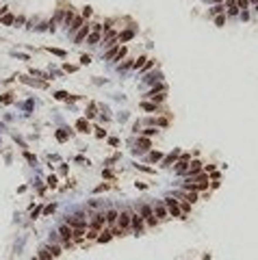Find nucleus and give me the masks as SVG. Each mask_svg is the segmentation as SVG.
Wrapping results in <instances>:
<instances>
[{"instance_id": "nucleus-15", "label": "nucleus", "mask_w": 258, "mask_h": 260, "mask_svg": "<svg viewBox=\"0 0 258 260\" xmlns=\"http://www.w3.org/2000/svg\"><path fill=\"white\" fill-rule=\"evenodd\" d=\"M50 249H41V260H50Z\"/></svg>"}, {"instance_id": "nucleus-30", "label": "nucleus", "mask_w": 258, "mask_h": 260, "mask_svg": "<svg viewBox=\"0 0 258 260\" xmlns=\"http://www.w3.org/2000/svg\"><path fill=\"white\" fill-rule=\"evenodd\" d=\"M2 128H4V126H2V124H0V130H2Z\"/></svg>"}, {"instance_id": "nucleus-23", "label": "nucleus", "mask_w": 258, "mask_h": 260, "mask_svg": "<svg viewBox=\"0 0 258 260\" xmlns=\"http://www.w3.org/2000/svg\"><path fill=\"white\" fill-rule=\"evenodd\" d=\"M186 200H189L191 204H193V202H197V195H195V193H189V197H186Z\"/></svg>"}, {"instance_id": "nucleus-9", "label": "nucleus", "mask_w": 258, "mask_h": 260, "mask_svg": "<svg viewBox=\"0 0 258 260\" xmlns=\"http://www.w3.org/2000/svg\"><path fill=\"white\" fill-rule=\"evenodd\" d=\"M113 232H102V236H98V243H106L108 239H111Z\"/></svg>"}, {"instance_id": "nucleus-29", "label": "nucleus", "mask_w": 258, "mask_h": 260, "mask_svg": "<svg viewBox=\"0 0 258 260\" xmlns=\"http://www.w3.org/2000/svg\"><path fill=\"white\" fill-rule=\"evenodd\" d=\"M239 7H241V9H245V7H247V0H239Z\"/></svg>"}, {"instance_id": "nucleus-3", "label": "nucleus", "mask_w": 258, "mask_h": 260, "mask_svg": "<svg viewBox=\"0 0 258 260\" xmlns=\"http://www.w3.org/2000/svg\"><path fill=\"white\" fill-rule=\"evenodd\" d=\"M141 210H143V217L147 219V223H150V225H154V223H156V219L152 217V210L147 208V206H143V208H141Z\"/></svg>"}, {"instance_id": "nucleus-8", "label": "nucleus", "mask_w": 258, "mask_h": 260, "mask_svg": "<svg viewBox=\"0 0 258 260\" xmlns=\"http://www.w3.org/2000/svg\"><path fill=\"white\" fill-rule=\"evenodd\" d=\"M197 171H200V163H197V160H193V163L189 165V176H191V174H197Z\"/></svg>"}, {"instance_id": "nucleus-22", "label": "nucleus", "mask_w": 258, "mask_h": 260, "mask_svg": "<svg viewBox=\"0 0 258 260\" xmlns=\"http://www.w3.org/2000/svg\"><path fill=\"white\" fill-rule=\"evenodd\" d=\"M65 98H67V93H65V91H59L57 93V100H65Z\"/></svg>"}, {"instance_id": "nucleus-21", "label": "nucleus", "mask_w": 258, "mask_h": 260, "mask_svg": "<svg viewBox=\"0 0 258 260\" xmlns=\"http://www.w3.org/2000/svg\"><path fill=\"white\" fill-rule=\"evenodd\" d=\"M87 236H89V239H96V236H98V228H91V230H89V234H87Z\"/></svg>"}, {"instance_id": "nucleus-14", "label": "nucleus", "mask_w": 258, "mask_h": 260, "mask_svg": "<svg viewBox=\"0 0 258 260\" xmlns=\"http://www.w3.org/2000/svg\"><path fill=\"white\" fill-rule=\"evenodd\" d=\"M0 102H2V104H11V102H13V98H11L9 93H7V96H2V98H0Z\"/></svg>"}, {"instance_id": "nucleus-4", "label": "nucleus", "mask_w": 258, "mask_h": 260, "mask_svg": "<svg viewBox=\"0 0 258 260\" xmlns=\"http://www.w3.org/2000/svg\"><path fill=\"white\" fill-rule=\"evenodd\" d=\"M154 213H156V217H158V219H165V217H167V210H165V206H163V204H156Z\"/></svg>"}, {"instance_id": "nucleus-11", "label": "nucleus", "mask_w": 258, "mask_h": 260, "mask_svg": "<svg viewBox=\"0 0 258 260\" xmlns=\"http://www.w3.org/2000/svg\"><path fill=\"white\" fill-rule=\"evenodd\" d=\"M130 37H133V30H126V33H122V35H119V39H122V41H128Z\"/></svg>"}, {"instance_id": "nucleus-19", "label": "nucleus", "mask_w": 258, "mask_h": 260, "mask_svg": "<svg viewBox=\"0 0 258 260\" xmlns=\"http://www.w3.org/2000/svg\"><path fill=\"white\" fill-rule=\"evenodd\" d=\"M57 139H59V141H65V139H67V135H65L63 130H59V132H57Z\"/></svg>"}, {"instance_id": "nucleus-2", "label": "nucleus", "mask_w": 258, "mask_h": 260, "mask_svg": "<svg viewBox=\"0 0 258 260\" xmlns=\"http://www.w3.org/2000/svg\"><path fill=\"white\" fill-rule=\"evenodd\" d=\"M167 208H169V213H172L174 217H182V215H180L178 204H176V200H167Z\"/></svg>"}, {"instance_id": "nucleus-27", "label": "nucleus", "mask_w": 258, "mask_h": 260, "mask_svg": "<svg viewBox=\"0 0 258 260\" xmlns=\"http://www.w3.org/2000/svg\"><path fill=\"white\" fill-rule=\"evenodd\" d=\"M43 213H46V215H50V213H54V204H52V206H46V210H43Z\"/></svg>"}, {"instance_id": "nucleus-5", "label": "nucleus", "mask_w": 258, "mask_h": 260, "mask_svg": "<svg viewBox=\"0 0 258 260\" xmlns=\"http://www.w3.org/2000/svg\"><path fill=\"white\" fill-rule=\"evenodd\" d=\"M76 128L80 132H89V124H87V119H78L76 121Z\"/></svg>"}, {"instance_id": "nucleus-18", "label": "nucleus", "mask_w": 258, "mask_h": 260, "mask_svg": "<svg viewBox=\"0 0 258 260\" xmlns=\"http://www.w3.org/2000/svg\"><path fill=\"white\" fill-rule=\"evenodd\" d=\"M178 156V152H174V154H169V156L165 158V165H169V163H174V158Z\"/></svg>"}, {"instance_id": "nucleus-12", "label": "nucleus", "mask_w": 258, "mask_h": 260, "mask_svg": "<svg viewBox=\"0 0 258 260\" xmlns=\"http://www.w3.org/2000/svg\"><path fill=\"white\" fill-rule=\"evenodd\" d=\"M139 147H141V150H147V147H150V141H147V139H139Z\"/></svg>"}, {"instance_id": "nucleus-6", "label": "nucleus", "mask_w": 258, "mask_h": 260, "mask_svg": "<svg viewBox=\"0 0 258 260\" xmlns=\"http://www.w3.org/2000/svg\"><path fill=\"white\" fill-rule=\"evenodd\" d=\"M130 223H133L135 232L139 234V232H141V217H130Z\"/></svg>"}, {"instance_id": "nucleus-28", "label": "nucleus", "mask_w": 258, "mask_h": 260, "mask_svg": "<svg viewBox=\"0 0 258 260\" xmlns=\"http://www.w3.org/2000/svg\"><path fill=\"white\" fill-rule=\"evenodd\" d=\"M143 61H145V57H141V59H137V63H135V67H139V65H143Z\"/></svg>"}, {"instance_id": "nucleus-17", "label": "nucleus", "mask_w": 258, "mask_h": 260, "mask_svg": "<svg viewBox=\"0 0 258 260\" xmlns=\"http://www.w3.org/2000/svg\"><path fill=\"white\" fill-rule=\"evenodd\" d=\"M98 39H100V35H98V33H93V35H89V43H98Z\"/></svg>"}, {"instance_id": "nucleus-25", "label": "nucleus", "mask_w": 258, "mask_h": 260, "mask_svg": "<svg viewBox=\"0 0 258 260\" xmlns=\"http://www.w3.org/2000/svg\"><path fill=\"white\" fill-rule=\"evenodd\" d=\"M145 111H156V104H143Z\"/></svg>"}, {"instance_id": "nucleus-16", "label": "nucleus", "mask_w": 258, "mask_h": 260, "mask_svg": "<svg viewBox=\"0 0 258 260\" xmlns=\"http://www.w3.org/2000/svg\"><path fill=\"white\" fill-rule=\"evenodd\" d=\"M2 24H13V15H4V18H2Z\"/></svg>"}, {"instance_id": "nucleus-1", "label": "nucleus", "mask_w": 258, "mask_h": 260, "mask_svg": "<svg viewBox=\"0 0 258 260\" xmlns=\"http://www.w3.org/2000/svg\"><path fill=\"white\" fill-rule=\"evenodd\" d=\"M130 217H133L130 213H122V215H117V223H119V228H122V230H126V228L130 225Z\"/></svg>"}, {"instance_id": "nucleus-10", "label": "nucleus", "mask_w": 258, "mask_h": 260, "mask_svg": "<svg viewBox=\"0 0 258 260\" xmlns=\"http://www.w3.org/2000/svg\"><path fill=\"white\" fill-rule=\"evenodd\" d=\"M87 33H89V28H87V26H85V28H83V30H80V33H78V35H76V41H83V39H85V37H87Z\"/></svg>"}, {"instance_id": "nucleus-13", "label": "nucleus", "mask_w": 258, "mask_h": 260, "mask_svg": "<svg viewBox=\"0 0 258 260\" xmlns=\"http://www.w3.org/2000/svg\"><path fill=\"white\" fill-rule=\"evenodd\" d=\"M80 22H83V20H80V18H76V20L72 22V26H69V30H76V28L80 26Z\"/></svg>"}, {"instance_id": "nucleus-7", "label": "nucleus", "mask_w": 258, "mask_h": 260, "mask_svg": "<svg viewBox=\"0 0 258 260\" xmlns=\"http://www.w3.org/2000/svg\"><path fill=\"white\" fill-rule=\"evenodd\" d=\"M106 221H108V223H115V221H117V213H115V210H108V213H106Z\"/></svg>"}, {"instance_id": "nucleus-26", "label": "nucleus", "mask_w": 258, "mask_h": 260, "mask_svg": "<svg viewBox=\"0 0 258 260\" xmlns=\"http://www.w3.org/2000/svg\"><path fill=\"white\" fill-rule=\"evenodd\" d=\"M89 61H91V59L87 57V54H85V57H80V63H83V65H87V63H89Z\"/></svg>"}, {"instance_id": "nucleus-24", "label": "nucleus", "mask_w": 258, "mask_h": 260, "mask_svg": "<svg viewBox=\"0 0 258 260\" xmlns=\"http://www.w3.org/2000/svg\"><path fill=\"white\" fill-rule=\"evenodd\" d=\"M48 184H50V186H57V178H54V176H50V178H48Z\"/></svg>"}, {"instance_id": "nucleus-20", "label": "nucleus", "mask_w": 258, "mask_h": 260, "mask_svg": "<svg viewBox=\"0 0 258 260\" xmlns=\"http://www.w3.org/2000/svg\"><path fill=\"white\" fill-rule=\"evenodd\" d=\"M150 160H161V152H152L150 154Z\"/></svg>"}]
</instances>
